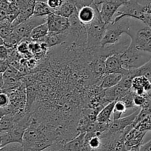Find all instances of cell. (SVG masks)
<instances>
[{
  "mask_svg": "<svg viewBox=\"0 0 151 151\" xmlns=\"http://www.w3.org/2000/svg\"><path fill=\"white\" fill-rule=\"evenodd\" d=\"M14 27L13 24L9 22L7 19L0 22V38L4 39L10 36L13 32Z\"/></svg>",
  "mask_w": 151,
  "mask_h": 151,
  "instance_id": "obj_25",
  "label": "cell"
},
{
  "mask_svg": "<svg viewBox=\"0 0 151 151\" xmlns=\"http://www.w3.org/2000/svg\"><path fill=\"white\" fill-rule=\"evenodd\" d=\"M63 1H64L63 0H47L46 2L47 3L49 7L53 10V12H54L55 10L58 9L59 7L61 6V4H63Z\"/></svg>",
  "mask_w": 151,
  "mask_h": 151,
  "instance_id": "obj_32",
  "label": "cell"
},
{
  "mask_svg": "<svg viewBox=\"0 0 151 151\" xmlns=\"http://www.w3.org/2000/svg\"><path fill=\"white\" fill-rule=\"evenodd\" d=\"M139 147H135V148L131 149V150H127V151H140V150H139Z\"/></svg>",
  "mask_w": 151,
  "mask_h": 151,
  "instance_id": "obj_39",
  "label": "cell"
},
{
  "mask_svg": "<svg viewBox=\"0 0 151 151\" xmlns=\"http://www.w3.org/2000/svg\"><path fill=\"white\" fill-rule=\"evenodd\" d=\"M10 103V97L5 92L1 91L0 94V109L7 107Z\"/></svg>",
  "mask_w": 151,
  "mask_h": 151,
  "instance_id": "obj_31",
  "label": "cell"
},
{
  "mask_svg": "<svg viewBox=\"0 0 151 151\" xmlns=\"http://www.w3.org/2000/svg\"><path fill=\"white\" fill-rule=\"evenodd\" d=\"M122 66L127 70L138 69L151 59L150 53L141 51L130 44L126 50L121 54Z\"/></svg>",
  "mask_w": 151,
  "mask_h": 151,
  "instance_id": "obj_5",
  "label": "cell"
},
{
  "mask_svg": "<svg viewBox=\"0 0 151 151\" xmlns=\"http://www.w3.org/2000/svg\"><path fill=\"white\" fill-rule=\"evenodd\" d=\"M35 1H47V0H35Z\"/></svg>",
  "mask_w": 151,
  "mask_h": 151,
  "instance_id": "obj_43",
  "label": "cell"
},
{
  "mask_svg": "<svg viewBox=\"0 0 151 151\" xmlns=\"http://www.w3.org/2000/svg\"><path fill=\"white\" fill-rule=\"evenodd\" d=\"M121 54L117 53L107 58L106 60V74L116 73L122 75L129 74L130 70L124 69L122 66Z\"/></svg>",
  "mask_w": 151,
  "mask_h": 151,
  "instance_id": "obj_12",
  "label": "cell"
},
{
  "mask_svg": "<svg viewBox=\"0 0 151 151\" xmlns=\"http://www.w3.org/2000/svg\"><path fill=\"white\" fill-rule=\"evenodd\" d=\"M49 32L50 31H49L48 25L46 22V23L39 25V26L36 27L35 29H33L29 35V39L32 41H40L46 38Z\"/></svg>",
  "mask_w": 151,
  "mask_h": 151,
  "instance_id": "obj_21",
  "label": "cell"
},
{
  "mask_svg": "<svg viewBox=\"0 0 151 151\" xmlns=\"http://www.w3.org/2000/svg\"><path fill=\"white\" fill-rule=\"evenodd\" d=\"M106 1H107V0H94L93 4H95V5L97 6V7H100V5H102V4H103L104 2H106Z\"/></svg>",
  "mask_w": 151,
  "mask_h": 151,
  "instance_id": "obj_38",
  "label": "cell"
},
{
  "mask_svg": "<svg viewBox=\"0 0 151 151\" xmlns=\"http://www.w3.org/2000/svg\"><path fill=\"white\" fill-rule=\"evenodd\" d=\"M144 7L137 0H128L116 13L112 22H116L122 18L128 17L131 19L142 21L145 14Z\"/></svg>",
  "mask_w": 151,
  "mask_h": 151,
  "instance_id": "obj_8",
  "label": "cell"
},
{
  "mask_svg": "<svg viewBox=\"0 0 151 151\" xmlns=\"http://www.w3.org/2000/svg\"><path fill=\"white\" fill-rule=\"evenodd\" d=\"M144 7L145 13H151V0H137Z\"/></svg>",
  "mask_w": 151,
  "mask_h": 151,
  "instance_id": "obj_35",
  "label": "cell"
},
{
  "mask_svg": "<svg viewBox=\"0 0 151 151\" xmlns=\"http://www.w3.org/2000/svg\"><path fill=\"white\" fill-rule=\"evenodd\" d=\"M123 75L121 74H105L101 79L100 86L103 89H109L117 86L121 82Z\"/></svg>",
  "mask_w": 151,
  "mask_h": 151,
  "instance_id": "obj_19",
  "label": "cell"
},
{
  "mask_svg": "<svg viewBox=\"0 0 151 151\" xmlns=\"http://www.w3.org/2000/svg\"><path fill=\"white\" fill-rule=\"evenodd\" d=\"M77 10H78V8L73 3L64 1L63 4H61V6L58 9L55 10L53 13H55V14L59 15V16L69 19Z\"/></svg>",
  "mask_w": 151,
  "mask_h": 151,
  "instance_id": "obj_22",
  "label": "cell"
},
{
  "mask_svg": "<svg viewBox=\"0 0 151 151\" xmlns=\"http://www.w3.org/2000/svg\"><path fill=\"white\" fill-rule=\"evenodd\" d=\"M128 0H107L100 9V16L106 25L111 23L114 16Z\"/></svg>",
  "mask_w": 151,
  "mask_h": 151,
  "instance_id": "obj_10",
  "label": "cell"
},
{
  "mask_svg": "<svg viewBox=\"0 0 151 151\" xmlns=\"http://www.w3.org/2000/svg\"><path fill=\"white\" fill-rule=\"evenodd\" d=\"M10 48H7L4 45L0 46V61L5 60L8 58Z\"/></svg>",
  "mask_w": 151,
  "mask_h": 151,
  "instance_id": "obj_33",
  "label": "cell"
},
{
  "mask_svg": "<svg viewBox=\"0 0 151 151\" xmlns=\"http://www.w3.org/2000/svg\"><path fill=\"white\" fill-rule=\"evenodd\" d=\"M23 145L21 143H11L1 147L0 151H24Z\"/></svg>",
  "mask_w": 151,
  "mask_h": 151,
  "instance_id": "obj_28",
  "label": "cell"
},
{
  "mask_svg": "<svg viewBox=\"0 0 151 151\" xmlns=\"http://www.w3.org/2000/svg\"><path fill=\"white\" fill-rule=\"evenodd\" d=\"M133 128L134 126L130 125L121 132H111L109 130L105 131L100 136L102 145L98 151H127L125 136Z\"/></svg>",
  "mask_w": 151,
  "mask_h": 151,
  "instance_id": "obj_4",
  "label": "cell"
},
{
  "mask_svg": "<svg viewBox=\"0 0 151 151\" xmlns=\"http://www.w3.org/2000/svg\"><path fill=\"white\" fill-rule=\"evenodd\" d=\"M131 90L137 95H145L151 90V81L144 76L135 77L133 79Z\"/></svg>",
  "mask_w": 151,
  "mask_h": 151,
  "instance_id": "obj_16",
  "label": "cell"
},
{
  "mask_svg": "<svg viewBox=\"0 0 151 151\" xmlns=\"http://www.w3.org/2000/svg\"><path fill=\"white\" fill-rule=\"evenodd\" d=\"M94 0H75V5L76 6L78 10H80L85 6H91Z\"/></svg>",
  "mask_w": 151,
  "mask_h": 151,
  "instance_id": "obj_34",
  "label": "cell"
},
{
  "mask_svg": "<svg viewBox=\"0 0 151 151\" xmlns=\"http://www.w3.org/2000/svg\"><path fill=\"white\" fill-rule=\"evenodd\" d=\"M51 13H53V10L49 7L46 1H36L34 7L33 16L35 17H47Z\"/></svg>",
  "mask_w": 151,
  "mask_h": 151,
  "instance_id": "obj_23",
  "label": "cell"
},
{
  "mask_svg": "<svg viewBox=\"0 0 151 151\" xmlns=\"http://www.w3.org/2000/svg\"><path fill=\"white\" fill-rule=\"evenodd\" d=\"M32 113L27 111L23 118L15 124L14 127L8 131L0 132L1 147L11 143H23V137L31 123Z\"/></svg>",
  "mask_w": 151,
  "mask_h": 151,
  "instance_id": "obj_3",
  "label": "cell"
},
{
  "mask_svg": "<svg viewBox=\"0 0 151 151\" xmlns=\"http://www.w3.org/2000/svg\"><path fill=\"white\" fill-rule=\"evenodd\" d=\"M140 151H151V139L145 144H143L140 146Z\"/></svg>",
  "mask_w": 151,
  "mask_h": 151,
  "instance_id": "obj_37",
  "label": "cell"
},
{
  "mask_svg": "<svg viewBox=\"0 0 151 151\" xmlns=\"http://www.w3.org/2000/svg\"><path fill=\"white\" fill-rule=\"evenodd\" d=\"M145 131H141L137 128H134L126 134L125 138V143L127 150L139 147L142 145L143 139L145 136Z\"/></svg>",
  "mask_w": 151,
  "mask_h": 151,
  "instance_id": "obj_14",
  "label": "cell"
},
{
  "mask_svg": "<svg viewBox=\"0 0 151 151\" xmlns=\"http://www.w3.org/2000/svg\"><path fill=\"white\" fill-rule=\"evenodd\" d=\"M24 151H34L32 150H31V149H29V148H26V147H24Z\"/></svg>",
  "mask_w": 151,
  "mask_h": 151,
  "instance_id": "obj_41",
  "label": "cell"
},
{
  "mask_svg": "<svg viewBox=\"0 0 151 151\" xmlns=\"http://www.w3.org/2000/svg\"><path fill=\"white\" fill-rule=\"evenodd\" d=\"M66 32L63 33H55V32H49L47 36L40 41V42H44L47 44L49 49H52L57 46L61 45L66 41Z\"/></svg>",
  "mask_w": 151,
  "mask_h": 151,
  "instance_id": "obj_18",
  "label": "cell"
},
{
  "mask_svg": "<svg viewBox=\"0 0 151 151\" xmlns=\"http://www.w3.org/2000/svg\"><path fill=\"white\" fill-rule=\"evenodd\" d=\"M147 94L149 96V97H151V90H150V91H149L148 92H147Z\"/></svg>",
  "mask_w": 151,
  "mask_h": 151,
  "instance_id": "obj_42",
  "label": "cell"
},
{
  "mask_svg": "<svg viewBox=\"0 0 151 151\" xmlns=\"http://www.w3.org/2000/svg\"><path fill=\"white\" fill-rule=\"evenodd\" d=\"M128 109L126 108V106L125 103L122 101H116L114 109L113 115H112V119L113 120H116L122 117L123 114H125L127 112Z\"/></svg>",
  "mask_w": 151,
  "mask_h": 151,
  "instance_id": "obj_26",
  "label": "cell"
},
{
  "mask_svg": "<svg viewBox=\"0 0 151 151\" xmlns=\"http://www.w3.org/2000/svg\"><path fill=\"white\" fill-rule=\"evenodd\" d=\"M131 18L125 17L116 22L107 25L104 37L101 41V47L114 45L122 39L123 34L128 35L131 30Z\"/></svg>",
  "mask_w": 151,
  "mask_h": 151,
  "instance_id": "obj_2",
  "label": "cell"
},
{
  "mask_svg": "<svg viewBox=\"0 0 151 151\" xmlns=\"http://www.w3.org/2000/svg\"><path fill=\"white\" fill-rule=\"evenodd\" d=\"M107 25L104 23L99 12L91 23L86 25L87 32V47L96 48L100 47L101 41L104 37Z\"/></svg>",
  "mask_w": 151,
  "mask_h": 151,
  "instance_id": "obj_7",
  "label": "cell"
},
{
  "mask_svg": "<svg viewBox=\"0 0 151 151\" xmlns=\"http://www.w3.org/2000/svg\"><path fill=\"white\" fill-rule=\"evenodd\" d=\"M115 103H116V101L109 103L100 111L98 116H97V119L99 123L111 124V122H112L111 116L113 115Z\"/></svg>",
  "mask_w": 151,
  "mask_h": 151,
  "instance_id": "obj_20",
  "label": "cell"
},
{
  "mask_svg": "<svg viewBox=\"0 0 151 151\" xmlns=\"http://www.w3.org/2000/svg\"><path fill=\"white\" fill-rule=\"evenodd\" d=\"M86 133H81L64 145V151H88L85 145Z\"/></svg>",
  "mask_w": 151,
  "mask_h": 151,
  "instance_id": "obj_17",
  "label": "cell"
},
{
  "mask_svg": "<svg viewBox=\"0 0 151 151\" xmlns=\"http://www.w3.org/2000/svg\"><path fill=\"white\" fill-rule=\"evenodd\" d=\"M147 100V94L145 95H137L135 94L134 97V103L137 108H142Z\"/></svg>",
  "mask_w": 151,
  "mask_h": 151,
  "instance_id": "obj_30",
  "label": "cell"
},
{
  "mask_svg": "<svg viewBox=\"0 0 151 151\" xmlns=\"http://www.w3.org/2000/svg\"><path fill=\"white\" fill-rule=\"evenodd\" d=\"M47 24L50 32L55 33L66 32L70 27V22L68 18L63 17L55 13H51L47 16Z\"/></svg>",
  "mask_w": 151,
  "mask_h": 151,
  "instance_id": "obj_11",
  "label": "cell"
},
{
  "mask_svg": "<svg viewBox=\"0 0 151 151\" xmlns=\"http://www.w3.org/2000/svg\"><path fill=\"white\" fill-rule=\"evenodd\" d=\"M142 22H143L145 24L147 25L151 29V13H145Z\"/></svg>",
  "mask_w": 151,
  "mask_h": 151,
  "instance_id": "obj_36",
  "label": "cell"
},
{
  "mask_svg": "<svg viewBox=\"0 0 151 151\" xmlns=\"http://www.w3.org/2000/svg\"><path fill=\"white\" fill-rule=\"evenodd\" d=\"M46 22H47V17L32 16L27 21L15 27L13 32L17 34L22 40L24 38H29V35L33 29Z\"/></svg>",
  "mask_w": 151,
  "mask_h": 151,
  "instance_id": "obj_9",
  "label": "cell"
},
{
  "mask_svg": "<svg viewBox=\"0 0 151 151\" xmlns=\"http://www.w3.org/2000/svg\"><path fill=\"white\" fill-rule=\"evenodd\" d=\"M128 35L131 38V44L136 48L151 54V29L149 27L142 22L138 29H133L131 25Z\"/></svg>",
  "mask_w": 151,
  "mask_h": 151,
  "instance_id": "obj_6",
  "label": "cell"
},
{
  "mask_svg": "<svg viewBox=\"0 0 151 151\" xmlns=\"http://www.w3.org/2000/svg\"><path fill=\"white\" fill-rule=\"evenodd\" d=\"M134 128L141 131H145V132L151 131V114L145 116L140 122H139L134 126Z\"/></svg>",
  "mask_w": 151,
  "mask_h": 151,
  "instance_id": "obj_27",
  "label": "cell"
},
{
  "mask_svg": "<svg viewBox=\"0 0 151 151\" xmlns=\"http://www.w3.org/2000/svg\"><path fill=\"white\" fill-rule=\"evenodd\" d=\"M100 12V7L92 4L91 6H85L78 10V18L83 24L88 25L94 20L97 13Z\"/></svg>",
  "mask_w": 151,
  "mask_h": 151,
  "instance_id": "obj_15",
  "label": "cell"
},
{
  "mask_svg": "<svg viewBox=\"0 0 151 151\" xmlns=\"http://www.w3.org/2000/svg\"><path fill=\"white\" fill-rule=\"evenodd\" d=\"M140 109H141V108L137 109L134 113H131V114L123 116V117L116 119V120L112 119L109 131H110L111 132H121V131H125L128 126L133 125L134 121L137 119L139 113Z\"/></svg>",
  "mask_w": 151,
  "mask_h": 151,
  "instance_id": "obj_13",
  "label": "cell"
},
{
  "mask_svg": "<svg viewBox=\"0 0 151 151\" xmlns=\"http://www.w3.org/2000/svg\"><path fill=\"white\" fill-rule=\"evenodd\" d=\"M57 142H63L58 128L31 117L30 125L23 137L24 147L34 151H41Z\"/></svg>",
  "mask_w": 151,
  "mask_h": 151,
  "instance_id": "obj_1",
  "label": "cell"
},
{
  "mask_svg": "<svg viewBox=\"0 0 151 151\" xmlns=\"http://www.w3.org/2000/svg\"><path fill=\"white\" fill-rule=\"evenodd\" d=\"M128 75L133 78L138 76H144L148 78L151 81V59L141 67L133 69V70H130Z\"/></svg>",
  "mask_w": 151,
  "mask_h": 151,
  "instance_id": "obj_24",
  "label": "cell"
},
{
  "mask_svg": "<svg viewBox=\"0 0 151 151\" xmlns=\"http://www.w3.org/2000/svg\"><path fill=\"white\" fill-rule=\"evenodd\" d=\"M63 1H69V2L73 3L74 4H75V0H63Z\"/></svg>",
  "mask_w": 151,
  "mask_h": 151,
  "instance_id": "obj_40",
  "label": "cell"
},
{
  "mask_svg": "<svg viewBox=\"0 0 151 151\" xmlns=\"http://www.w3.org/2000/svg\"><path fill=\"white\" fill-rule=\"evenodd\" d=\"M65 144L66 143L63 142H57L41 151H64Z\"/></svg>",
  "mask_w": 151,
  "mask_h": 151,
  "instance_id": "obj_29",
  "label": "cell"
}]
</instances>
